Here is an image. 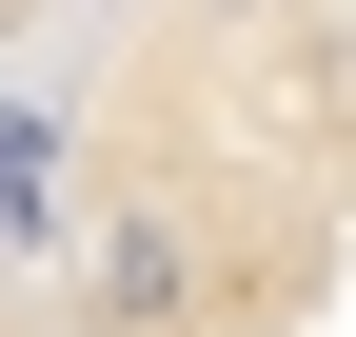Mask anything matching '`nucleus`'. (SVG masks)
Returning a JSON list of instances; mask_svg holds the SVG:
<instances>
[{"instance_id": "obj_1", "label": "nucleus", "mask_w": 356, "mask_h": 337, "mask_svg": "<svg viewBox=\"0 0 356 337\" xmlns=\"http://www.w3.org/2000/svg\"><path fill=\"white\" fill-rule=\"evenodd\" d=\"M0 119L60 337H356V0H40Z\"/></svg>"}, {"instance_id": "obj_2", "label": "nucleus", "mask_w": 356, "mask_h": 337, "mask_svg": "<svg viewBox=\"0 0 356 337\" xmlns=\"http://www.w3.org/2000/svg\"><path fill=\"white\" fill-rule=\"evenodd\" d=\"M0 337H60V258H40V198H20V119H0Z\"/></svg>"}, {"instance_id": "obj_3", "label": "nucleus", "mask_w": 356, "mask_h": 337, "mask_svg": "<svg viewBox=\"0 0 356 337\" xmlns=\"http://www.w3.org/2000/svg\"><path fill=\"white\" fill-rule=\"evenodd\" d=\"M20 20H40V0H0V40H20Z\"/></svg>"}]
</instances>
